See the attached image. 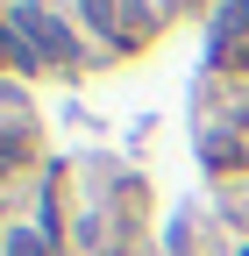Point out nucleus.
Instances as JSON below:
<instances>
[{
  "instance_id": "2",
  "label": "nucleus",
  "mask_w": 249,
  "mask_h": 256,
  "mask_svg": "<svg viewBox=\"0 0 249 256\" xmlns=\"http://www.w3.org/2000/svg\"><path fill=\"white\" fill-rule=\"evenodd\" d=\"M206 164H214V171L242 164V142H228V136H206Z\"/></svg>"
},
{
  "instance_id": "4",
  "label": "nucleus",
  "mask_w": 249,
  "mask_h": 256,
  "mask_svg": "<svg viewBox=\"0 0 249 256\" xmlns=\"http://www.w3.org/2000/svg\"><path fill=\"white\" fill-rule=\"evenodd\" d=\"M242 256H249V249H242Z\"/></svg>"
},
{
  "instance_id": "3",
  "label": "nucleus",
  "mask_w": 249,
  "mask_h": 256,
  "mask_svg": "<svg viewBox=\"0 0 249 256\" xmlns=\"http://www.w3.org/2000/svg\"><path fill=\"white\" fill-rule=\"evenodd\" d=\"M8 256H50V242H36V235H8Z\"/></svg>"
},
{
  "instance_id": "1",
  "label": "nucleus",
  "mask_w": 249,
  "mask_h": 256,
  "mask_svg": "<svg viewBox=\"0 0 249 256\" xmlns=\"http://www.w3.org/2000/svg\"><path fill=\"white\" fill-rule=\"evenodd\" d=\"M8 22L22 28L28 43H36V57H43V64H57V72H64V64H78V36H72L64 22H50L36 0H14V8H8Z\"/></svg>"
}]
</instances>
